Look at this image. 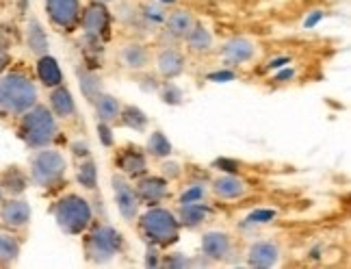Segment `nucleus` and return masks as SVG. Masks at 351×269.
Segmentation results:
<instances>
[{
  "label": "nucleus",
  "instance_id": "a878e982",
  "mask_svg": "<svg viewBox=\"0 0 351 269\" xmlns=\"http://www.w3.org/2000/svg\"><path fill=\"white\" fill-rule=\"evenodd\" d=\"M76 74H78V83H80V89H83L85 98L89 102H96V98L102 93V87H100V78L85 70V67H76Z\"/></svg>",
  "mask_w": 351,
  "mask_h": 269
},
{
  "label": "nucleus",
  "instance_id": "2eb2a0df",
  "mask_svg": "<svg viewBox=\"0 0 351 269\" xmlns=\"http://www.w3.org/2000/svg\"><path fill=\"white\" fill-rule=\"evenodd\" d=\"M156 70L165 78H176L184 72V57L173 48H163L156 55Z\"/></svg>",
  "mask_w": 351,
  "mask_h": 269
},
{
  "label": "nucleus",
  "instance_id": "bb28decb",
  "mask_svg": "<svg viewBox=\"0 0 351 269\" xmlns=\"http://www.w3.org/2000/svg\"><path fill=\"white\" fill-rule=\"evenodd\" d=\"M117 165L130 176H139V174L145 172V156L139 150H128L117 159Z\"/></svg>",
  "mask_w": 351,
  "mask_h": 269
},
{
  "label": "nucleus",
  "instance_id": "a211bd4d",
  "mask_svg": "<svg viewBox=\"0 0 351 269\" xmlns=\"http://www.w3.org/2000/svg\"><path fill=\"white\" fill-rule=\"evenodd\" d=\"M26 46H29L35 57L48 55V37L37 18H31L29 24H26Z\"/></svg>",
  "mask_w": 351,
  "mask_h": 269
},
{
  "label": "nucleus",
  "instance_id": "393cba45",
  "mask_svg": "<svg viewBox=\"0 0 351 269\" xmlns=\"http://www.w3.org/2000/svg\"><path fill=\"white\" fill-rule=\"evenodd\" d=\"M208 207L202 204V202H191V204H180V215H178V224L186 228H195L206 220Z\"/></svg>",
  "mask_w": 351,
  "mask_h": 269
},
{
  "label": "nucleus",
  "instance_id": "423d86ee",
  "mask_svg": "<svg viewBox=\"0 0 351 269\" xmlns=\"http://www.w3.org/2000/svg\"><path fill=\"white\" fill-rule=\"evenodd\" d=\"M124 250V237L119 235V231H115L113 226L102 224L96 226L91 231V235L85 241V252L87 259L93 263H106L113 257Z\"/></svg>",
  "mask_w": 351,
  "mask_h": 269
},
{
  "label": "nucleus",
  "instance_id": "37998d69",
  "mask_svg": "<svg viewBox=\"0 0 351 269\" xmlns=\"http://www.w3.org/2000/svg\"><path fill=\"white\" fill-rule=\"evenodd\" d=\"M287 63H291L289 57H278L274 61H269V70H278V67H285Z\"/></svg>",
  "mask_w": 351,
  "mask_h": 269
},
{
  "label": "nucleus",
  "instance_id": "49530a36",
  "mask_svg": "<svg viewBox=\"0 0 351 269\" xmlns=\"http://www.w3.org/2000/svg\"><path fill=\"white\" fill-rule=\"evenodd\" d=\"M3 200H5V191H3V187H0V204H3Z\"/></svg>",
  "mask_w": 351,
  "mask_h": 269
},
{
  "label": "nucleus",
  "instance_id": "f8f14e48",
  "mask_svg": "<svg viewBox=\"0 0 351 269\" xmlns=\"http://www.w3.org/2000/svg\"><path fill=\"white\" fill-rule=\"evenodd\" d=\"M230 237L226 233H206L202 237V252L208 261H223L230 257Z\"/></svg>",
  "mask_w": 351,
  "mask_h": 269
},
{
  "label": "nucleus",
  "instance_id": "c756f323",
  "mask_svg": "<svg viewBox=\"0 0 351 269\" xmlns=\"http://www.w3.org/2000/svg\"><path fill=\"white\" fill-rule=\"evenodd\" d=\"M147 154L156 156V159H165L171 154V141L165 137L160 130H154L147 139Z\"/></svg>",
  "mask_w": 351,
  "mask_h": 269
},
{
  "label": "nucleus",
  "instance_id": "a18cd8bd",
  "mask_svg": "<svg viewBox=\"0 0 351 269\" xmlns=\"http://www.w3.org/2000/svg\"><path fill=\"white\" fill-rule=\"evenodd\" d=\"M72 150H74V154H83V156H87V145H85V143H74V145H72Z\"/></svg>",
  "mask_w": 351,
  "mask_h": 269
},
{
  "label": "nucleus",
  "instance_id": "f704fd0d",
  "mask_svg": "<svg viewBox=\"0 0 351 269\" xmlns=\"http://www.w3.org/2000/svg\"><path fill=\"white\" fill-rule=\"evenodd\" d=\"M143 16H145V20L150 22V24H160V22H165V18H167V13L160 9L158 5H147L145 7V11H143Z\"/></svg>",
  "mask_w": 351,
  "mask_h": 269
},
{
  "label": "nucleus",
  "instance_id": "2f4dec72",
  "mask_svg": "<svg viewBox=\"0 0 351 269\" xmlns=\"http://www.w3.org/2000/svg\"><path fill=\"white\" fill-rule=\"evenodd\" d=\"M160 96H163V100L167 104H180L182 102V89L180 87H176L173 83H165L163 85V91H160Z\"/></svg>",
  "mask_w": 351,
  "mask_h": 269
},
{
  "label": "nucleus",
  "instance_id": "de8ad7c7",
  "mask_svg": "<svg viewBox=\"0 0 351 269\" xmlns=\"http://www.w3.org/2000/svg\"><path fill=\"white\" fill-rule=\"evenodd\" d=\"M98 3H111V0H98Z\"/></svg>",
  "mask_w": 351,
  "mask_h": 269
},
{
  "label": "nucleus",
  "instance_id": "9d476101",
  "mask_svg": "<svg viewBox=\"0 0 351 269\" xmlns=\"http://www.w3.org/2000/svg\"><path fill=\"white\" fill-rule=\"evenodd\" d=\"M80 24H83L85 37L100 39L109 29V11H106L104 3H93L91 7H87L83 18H80Z\"/></svg>",
  "mask_w": 351,
  "mask_h": 269
},
{
  "label": "nucleus",
  "instance_id": "f3484780",
  "mask_svg": "<svg viewBox=\"0 0 351 269\" xmlns=\"http://www.w3.org/2000/svg\"><path fill=\"white\" fill-rule=\"evenodd\" d=\"M213 191L217 194L219 198H223V200H237V198H241L243 194L247 191V185L243 178L232 176V174H226V176L215 178Z\"/></svg>",
  "mask_w": 351,
  "mask_h": 269
},
{
  "label": "nucleus",
  "instance_id": "0eeeda50",
  "mask_svg": "<svg viewBox=\"0 0 351 269\" xmlns=\"http://www.w3.org/2000/svg\"><path fill=\"white\" fill-rule=\"evenodd\" d=\"M111 187H113L115 202H117V211H119V215H121V220H124V222L137 220L141 200H139L137 191L132 189V185H130L124 176H121V174H113Z\"/></svg>",
  "mask_w": 351,
  "mask_h": 269
},
{
  "label": "nucleus",
  "instance_id": "79ce46f5",
  "mask_svg": "<svg viewBox=\"0 0 351 269\" xmlns=\"http://www.w3.org/2000/svg\"><path fill=\"white\" fill-rule=\"evenodd\" d=\"M323 18V11H315L308 20H304V29H313V26Z\"/></svg>",
  "mask_w": 351,
  "mask_h": 269
},
{
  "label": "nucleus",
  "instance_id": "6e6552de",
  "mask_svg": "<svg viewBox=\"0 0 351 269\" xmlns=\"http://www.w3.org/2000/svg\"><path fill=\"white\" fill-rule=\"evenodd\" d=\"M29 224H31L29 202L18 196L3 200V204H0V226L7 228V231H22Z\"/></svg>",
  "mask_w": 351,
  "mask_h": 269
},
{
  "label": "nucleus",
  "instance_id": "6ab92c4d",
  "mask_svg": "<svg viewBox=\"0 0 351 269\" xmlns=\"http://www.w3.org/2000/svg\"><path fill=\"white\" fill-rule=\"evenodd\" d=\"M37 76L46 87H57L63 83V74L57 59H52L50 55L37 57Z\"/></svg>",
  "mask_w": 351,
  "mask_h": 269
},
{
  "label": "nucleus",
  "instance_id": "4468645a",
  "mask_svg": "<svg viewBox=\"0 0 351 269\" xmlns=\"http://www.w3.org/2000/svg\"><path fill=\"white\" fill-rule=\"evenodd\" d=\"M137 196L141 202H147V204H156V202L165 200L169 196V187L165 178H158V176H150V178H143L137 185Z\"/></svg>",
  "mask_w": 351,
  "mask_h": 269
},
{
  "label": "nucleus",
  "instance_id": "ea45409f",
  "mask_svg": "<svg viewBox=\"0 0 351 269\" xmlns=\"http://www.w3.org/2000/svg\"><path fill=\"white\" fill-rule=\"evenodd\" d=\"M145 265H147V267H158V265H160V263H158V252H156V248H154V246L147 248Z\"/></svg>",
  "mask_w": 351,
  "mask_h": 269
},
{
  "label": "nucleus",
  "instance_id": "9b49d317",
  "mask_svg": "<svg viewBox=\"0 0 351 269\" xmlns=\"http://www.w3.org/2000/svg\"><path fill=\"white\" fill-rule=\"evenodd\" d=\"M280 261V248L274 241H258L247 250V265L258 267V269H269L276 267Z\"/></svg>",
  "mask_w": 351,
  "mask_h": 269
},
{
  "label": "nucleus",
  "instance_id": "1a4fd4ad",
  "mask_svg": "<svg viewBox=\"0 0 351 269\" xmlns=\"http://www.w3.org/2000/svg\"><path fill=\"white\" fill-rule=\"evenodd\" d=\"M46 11L50 22L61 31H72L80 20L78 0H46Z\"/></svg>",
  "mask_w": 351,
  "mask_h": 269
},
{
  "label": "nucleus",
  "instance_id": "dca6fc26",
  "mask_svg": "<svg viewBox=\"0 0 351 269\" xmlns=\"http://www.w3.org/2000/svg\"><path fill=\"white\" fill-rule=\"evenodd\" d=\"M50 111L55 113V117H61V119H67L76 113V104H74V98L70 89H67L63 83L52 87V93H50Z\"/></svg>",
  "mask_w": 351,
  "mask_h": 269
},
{
  "label": "nucleus",
  "instance_id": "e433bc0d",
  "mask_svg": "<svg viewBox=\"0 0 351 269\" xmlns=\"http://www.w3.org/2000/svg\"><path fill=\"white\" fill-rule=\"evenodd\" d=\"M163 176L165 180H171V178H178L180 176V165L178 163H163Z\"/></svg>",
  "mask_w": 351,
  "mask_h": 269
},
{
  "label": "nucleus",
  "instance_id": "c85d7f7f",
  "mask_svg": "<svg viewBox=\"0 0 351 269\" xmlns=\"http://www.w3.org/2000/svg\"><path fill=\"white\" fill-rule=\"evenodd\" d=\"M119 117H121V124L132 128V130L143 132L147 126V115L139 109V106H121Z\"/></svg>",
  "mask_w": 351,
  "mask_h": 269
},
{
  "label": "nucleus",
  "instance_id": "7ed1b4c3",
  "mask_svg": "<svg viewBox=\"0 0 351 269\" xmlns=\"http://www.w3.org/2000/svg\"><path fill=\"white\" fill-rule=\"evenodd\" d=\"M52 213H55L57 226L65 235H72V237L85 233L89 228V224H91L89 202L85 198H80V196H74V194L61 198L55 204V209H52Z\"/></svg>",
  "mask_w": 351,
  "mask_h": 269
},
{
  "label": "nucleus",
  "instance_id": "4c0bfd02",
  "mask_svg": "<svg viewBox=\"0 0 351 269\" xmlns=\"http://www.w3.org/2000/svg\"><path fill=\"white\" fill-rule=\"evenodd\" d=\"M98 132H100V137H102V143H104V145H111V143H113V137H111V128H109V124L100 122Z\"/></svg>",
  "mask_w": 351,
  "mask_h": 269
},
{
  "label": "nucleus",
  "instance_id": "473e14b6",
  "mask_svg": "<svg viewBox=\"0 0 351 269\" xmlns=\"http://www.w3.org/2000/svg\"><path fill=\"white\" fill-rule=\"evenodd\" d=\"M274 220H276L274 209H258V211H252L247 215V224H269Z\"/></svg>",
  "mask_w": 351,
  "mask_h": 269
},
{
  "label": "nucleus",
  "instance_id": "4be33fe9",
  "mask_svg": "<svg viewBox=\"0 0 351 269\" xmlns=\"http://www.w3.org/2000/svg\"><path fill=\"white\" fill-rule=\"evenodd\" d=\"M119 59L128 70H143L147 61H150V55H147L145 46L141 44H126L119 50Z\"/></svg>",
  "mask_w": 351,
  "mask_h": 269
},
{
  "label": "nucleus",
  "instance_id": "c9c22d12",
  "mask_svg": "<svg viewBox=\"0 0 351 269\" xmlns=\"http://www.w3.org/2000/svg\"><path fill=\"white\" fill-rule=\"evenodd\" d=\"M165 265L167 267H189V265H191V261L184 259V254H171L169 259H165Z\"/></svg>",
  "mask_w": 351,
  "mask_h": 269
},
{
  "label": "nucleus",
  "instance_id": "7c9ffc66",
  "mask_svg": "<svg viewBox=\"0 0 351 269\" xmlns=\"http://www.w3.org/2000/svg\"><path fill=\"white\" fill-rule=\"evenodd\" d=\"M78 183L85 187V189H93L98 185V169L96 163L91 159H87L85 163H80L78 167Z\"/></svg>",
  "mask_w": 351,
  "mask_h": 269
},
{
  "label": "nucleus",
  "instance_id": "09e8293b",
  "mask_svg": "<svg viewBox=\"0 0 351 269\" xmlns=\"http://www.w3.org/2000/svg\"><path fill=\"white\" fill-rule=\"evenodd\" d=\"M165 3H169V5H171V3H176V0H165Z\"/></svg>",
  "mask_w": 351,
  "mask_h": 269
},
{
  "label": "nucleus",
  "instance_id": "f257e3e1",
  "mask_svg": "<svg viewBox=\"0 0 351 269\" xmlns=\"http://www.w3.org/2000/svg\"><path fill=\"white\" fill-rule=\"evenodd\" d=\"M37 104V87L29 74L11 70L0 74V113L20 117Z\"/></svg>",
  "mask_w": 351,
  "mask_h": 269
},
{
  "label": "nucleus",
  "instance_id": "a19ab883",
  "mask_svg": "<svg viewBox=\"0 0 351 269\" xmlns=\"http://www.w3.org/2000/svg\"><path fill=\"white\" fill-rule=\"evenodd\" d=\"M208 78L215 80V83H226V80H234L237 74L234 72H217V74H210Z\"/></svg>",
  "mask_w": 351,
  "mask_h": 269
},
{
  "label": "nucleus",
  "instance_id": "412c9836",
  "mask_svg": "<svg viewBox=\"0 0 351 269\" xmlns=\"http://www.w3.org/2000/svg\"><path fill=\"white\" fill-rule=\"evenodd\" d=\"M165 22H167V33L173 35L176 39H186V35L191 33L193 24H195L193 16L184 9L169 13V18H165Z\"/></svg>",
  "mask_w": 351,
  "mask_h": 269
},
{
  "label": "nucleus",
  "instance_id": "72a5a7b5",
  "mask_svg": "<svg viewBox=\"0 0 351 269\" xmlns=\"http://www.w3.org/2000/svg\"><path fill=\"white\" fill-rule=\"evenodd\" d=\"M202 198H204V187H202V185H193V187H189L186 191L180 194V204H191V202H202Z\"/></svg>",
  "mask_w": 351,
  "mask_h": 269
},
{
  "label": "nucleus",
  "instance_id": "aec40b11",
  "mask_svg": "<svg viewBox=\"0 0 351 269\" xmlns=\"http://www.w3.org/2000/svg\"><path fill=\"white\" fill-rule=\"evenodd\" d=\"M20 252H22V244L20 239L13 235L11 231H0V265L7 267L13 265L20 259Z\"/></svg>",
  "mask_w": 351,
  "mask_h": 269
},
{
  "label": "nucleus",
  "instance_id": "39448f33",
  "mask_svg": "<svg viewBox=\"0 0 351 269\" xmlns=\"http://www.w3.org/2000/svg\"><path fill=\"white\" fill-rule=\"evenodd\" d=\"M141 231L154 246H171L178 241L180 224L167 209H150L141 218Z\"/></svg>",
  "mask_w": 351,
  "mask_h": 269
},
{
  "label": "nucleus",
  "instance_id": "58836bf2",
  "mask_svg": "<svg viewBox=\"0 0 351 269\" xmlns=\"http://www.w3.org/2000/svg\"><path fill=\"white\" fill-rule=\"evenodd\" d=\"M9 63H11V57H9V50H7V46H3L0 44V74H3L7 67H9Z\"/></svg>",
  "mask_w": 351,
  "mask_h": 269
},
{
  "label": "nucleus",
  "instance_id": "ddd939ff",
  "mask_svg": "<svg viewBox=\"0 0 351 269\" xmlns=\"http://www.w3.org/2000/svg\"><path fill=\"white\" fill-rule=\"evenodd\" d=\"M221 55L228 63H245L256 55V46L245 37H232L223 44Z\"/></svg>",
  "mask_w": 351,
  "mask_h": 269
},
{
  "label": "nucleus",
  "instance_id": "f03ea898",
  "mask_svg": "<svg viewBox=\"0 0 351 269\" xmlns=\"http://www.w3.org/2000/svg\"><path fill=\"white\" fill-rule=\"evenodd\" d=\"M57 117L50 109L42 104L31 106L29 111L20 115V126H18V137L26 143L31 150H42L48 148L57 139Z\"/></svg>",
  "mask_w": 351,
  "mask_h": 269
},
{
  "label": "nucleus",
  "instance_id": "cd10ccee",
  "mask_svg": "<svg viewBox=\"0 0 351 269\" xmlns=\"http://www.w3.org/2000/svg\"><path fill=\"white\" fill-rule=\"evenodd\" d=\"M186 42L193 52H208L213 46V37H210L208 29H204L202 24H193L191 33L186 35Z\"/></svg>",
  "mask_w": 351,
  "mask_h": 269
},
{
  "label": "nucleus",
  "instance_id": "20e7f679",
  "mask_svg": "<svg viewBox=\"0 0 351 269\" xmlns=\"http://www.w3.org/2000/svg\"><path fill=\"white\" fill-rule=\"evenodd\" d=\"M65 169L67 163L61 152L42 148L31 156L29 176L33 185L42 187V189H50V187H57L65 178Z\"/></svg>",
  "mask_w": 351,
  "mask_h": 269
},
{
  "label": "nucleus",
  "instance_id": "c03bdc74",
  "mask_svg": "<svg viewBox=\"0 0 351 269\" xmlns=\"http://www.w3.org/2000/svg\"><path fill=\"white\" fill-rule=\"evenodd\" d=\"M293 76H295V70H285L282 74L276 76V80H278V83H285V80H291Z\"/></svg>",
  "mask_w": 351,
  "mask_h": 269
},
{
  "label": "nucleus",
  "instance_id": "5701e85b",
  "mask_svg": "<svg viewBox=\"0 0 351 269\" xmlns=\"http://www.w3.org/2000/svg\"><path fill=\"white\" fill-rule=\"evenodd\" d=\"M26 185H29V178H26V174L18 167H9L7 172H3V176H0V187H3V191L9 194L11 198L22 196L26 191Z\"/></svg>",
  "mask_w": 351,
  "mask_h": 269
},
{
  "label": "nucleus",
  "instance_id": "b1692460",
  "mask_svg": "<svg viewBox=\"0 0 351 269\" xmlns=\"http://www.w3.org/2000/svg\"><path fill=\"white\" fill-rule=\"evenodd\" d=\"M93 104H96L98 119H100V122H104V124L115 122V119L119 117V113H121V102L115 96H109V93H100Z\"/></svg>",
  "mask_w": 351,
  "mask_h": 269
}]
</instances>
